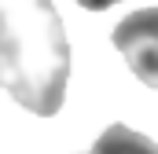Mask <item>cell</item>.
Masks as SVG:
<instances>
[{"label":"cell","mask_w":158,"mask_h":154,"mask_svg":"<svg viewBox=\"0 0 158 154\" xmlns=\"http://www.w3.org/2000/svg\"><path fill=\"white\" fill-rule=\"evenodd\" d=\"M70 44L52 0H0V88L30 114L55 117L66 99Z\"/></svg>","instance_id":"obj_1"},{"label":"cell","mask_w":158,"mask_h":154,"mask_svg":"<svg viewBox=\"0 0 158 154\" xmlns=\"http://www.w3.org/2000/svg\"><path fill=\"white\" fill-rule=\"evenodd\" d=\"M110 44L125 55L140 84L158 88V7H143L121 18L110 33Z\"/></svg>","instance_id":"obj_2"},{"label":"cell","mask_w":158,"mask_h":154,"mask_svg":"<svg viewBox=\"0 0 158 154\" xmlns=\"http://www.w3.org/2000/svg\"><path fill=\"white\" fill-rule=\"evenodd\" d=\"M92 154H158V143L129 125H110L92 143Z\"/></svg>","instance_id":"obj_3"},{"label":"cell","mask_w":158,"mask_h":154,"mask_svg":"<svg viewBox=\"0 0 158 154\" xmlns=\"http://www.w3.org/2000/svg\"><path fill=\"white\" fill-rule=\"evenodd\" d=\"M85 11H107V7H114V4H121V0H77Z\"/></svg>","instance_id":"obj_4"}]
</instances>
